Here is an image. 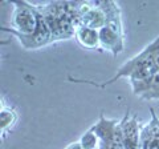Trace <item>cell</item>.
I'll return each mask as SVG.
<instances>
[{
  "instance_id": "2",
  "label": "cell",
  "mask_w": 159,
  "mask_h": 149,
  "mask_svg": "<svg viewBox=\"0 0 159 149\" xmlns=\"http://www.w3.org/2000/svg\"><path fill=\"white\" fill-rule=\"evenodd\" d=\"M15 6L12 19H11V29L24 36L34 33L39 26V9L37 6L25 2H12Z\"/></svg>"
},
{
  "instance_id": "13",
  "label": "cell",
  "mask_w": 159,
  "mask_h": 149,
  "mask_svg": "<svg viewBox=\"0 0 159 149\" xmlns=\"http://www.w3.org/2000/svg\"><path fill=\"white\" fill-rule=\"evenodd\" d=\"M65 149H82V147L80 145V142H78V141H76V142L69 144V145H68Z\"/></svg>"
},
{
  "instance_id": "1",
  "label": "cell",
  "mask_w": 159,
  "mask_h": 149,
  "mask_svg": "<svg viewBox=\"0 0 159 149\" xmlns=\"http://www.w3.org/2000/svg\"><path fill=\"white\" fill-rule=\"evenodd\" d=\"M157 73H159V35L143 51H141L123 64L110 80L96 83L93 80H84V79H76L72 76H69L68 80L78 84H89V85H94L97 88H106L107 85L118 81L122 77H127L130 81H137L154 76Z\"/></svg>"
},
{
  "instance_id": "4",
  "label": "cell",
  "mask_w": 159,
  "mask_h": 149,
  "mask_svg": "<svg viewBox=\"0 0 159 149\" xmlns=\"http://www.w3.org/2000/svg\"><path fill=\"white\" fill-rule=\"evenodd\" d=\"M106 24V15L97 2H82L78 6V26L99 31Z\"/></svg>"
},
{
  "instance_id": "5",
  "label": "cell",
  "mask_w": 159,
  "mask_h": 149,
  "mask_svg": "<svg viewBox=\"0 0 159 149\" xmlns=\"http://www.w3.org/2000/svg\"><path fill=\"white\" fill-rule=\"evenodd\" d=\"M121 127L123 133V148L125 149H141V129L142 125L138 121V116L130 111H126L121 118Z\"/></svg>"
},
{
  "instance_id": "11",
  "label": "cell",
  "mask_w": 159,
  "mask_h": 149,
  "mask_svg": "<svg viewBox=\"0 0 159 149\" xmlns=\"http://www.w3.org/2000/svg\"><path fill=\"white\" fill-rule=\"evenodd\" d=\"M16 121H17L16 111H13L9 107L2 105V108H0V129H2V135L11 131Z\"/></svg>"
},
{
  "instance_id": "9",
  "label": "cell",
  "mask_w": 159,
  "mask_h": 149,
  "mask_svg": "<svg viewBox=\"0 0 159 149\" xmlns=\"http://www.w3.org/2000/svg\"><path fill=\"white\" fill-rule=\"evenodd\" d=\"M77 43L82 48L86 49H97L99 47V31L89 27L78 26L74 33Z\"/></svg>"
},
{
  "instance_id": "8",
  "label": "cell",
  "mask_w": 159,
  "mask_h": 149,
  "mask_svg": "<svg viewBox=\"0 0 159 149\" xmlns=\"http://www.w3.org/2000/svg\"><path fill=\"white\" fill-rule=\"evenodd\" d=\"M133 93L143 100H158L159 99V73L143 80L130 81Z\"/></svg>"
},
{
  "instance_id": "6",
  "label": "cell",
  "mask_w": 159,
  "mask_h": 149,
  "mask_svg": "<svg viewBox=\"0 0 159 149\" xmlns=\"http://www.w3.org/2000/svg\"><path fill=\"white\" fill-rule=\"evenodd\" d=\"M99 47L117 57L123 51V28L105 26L99 29Z\"/></svg>"
},
{
  "instance_id": "10",
  "label": "cell",
  "mask_w": 159,
  "mask_h": 149,
  "mask_svg": "<svg viewBox=\"0 0 159 149\" xmlns=\"http://www.w3.org/2000/svg\"><path fill=\"white\" fill-rule=\"evenodd\" d=\"M151 120L146 125H142L141 129V141L146 140H154L159 141V117L157 116L154 108H150Z\"/></svg>"
},
{
  "instance_id": "12",
  "label": "cell",
  "mask_w": 159,
  "mask_h": 149,
  "mask_svg": "<svg viewBox=\"0 0 159 149\" xmlns=\"http://www.w3.org/2000/svg\"><path fill=\"white\" fill-rule=\"evenodd\" d=\"M80 145L82 149H99L101 148V140L97 136V133L93 131L92 128H89L88 131L84 133L80 138Z\"/></svg>"
},
{
  "instance_id": "7",
  "label": "cell",
  "mask_w": 159,
  "mask_h": 149,
  "mask_svg": "<svg viewBox=\"0 0 159 149\" xmlns=\"http://www.w3.org/2000/svg\"><path fill=\"white\" fill-rule=\"evenodd\" d=\"M119 123H121V118H106L103 116V113H101L98 121L90 127L101 140V148L99 149H109L110 147H113L114 135H116Z\"/></svg>"
},
{
  "instance_id": "3",
  "label": "cell",
  "mask_w": 159,
  "mask_h": 149,
  "mask_svg": "<svg viewBox=\"0 0 159 149\" xmlns=\"http://www.w3.org/2000/svg\"><path fill=\"white\" fill-rule=\"evenodd\" d=\"M39 9V7H37ZM40 16H39V26L37 29L34 31V33L29 35V36H24V35H20L17 32H15L13 29L8 28V27H2V31L3 32H7V33H12L15 37L17 39L21 44L23 48L25 49H39V48H43L48 46V44H52V32L49 29L48 24L45 22V19L41 15V12L39 11Z\"/></svg>"
}]
</instances>
